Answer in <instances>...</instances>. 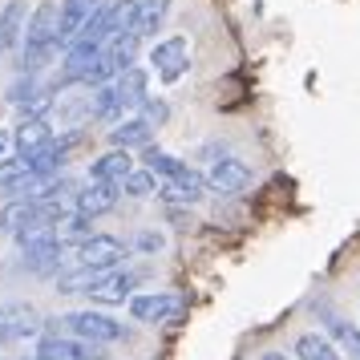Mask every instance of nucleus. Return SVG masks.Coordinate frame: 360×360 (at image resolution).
Listing matches in <instances>:
<instances>
[{
  "mask_svg": "<svg viewBox=\"0 0 360 360\" xmlns=\"http://www.w3.org/2000/svg\"><path fill=\"white\" fill-rule=\"evenodd\" d=\"M53 53H57V0H41L20 33V69L37 73L49 65Z\"/></svg>",
  "mask_w": 360,
  "mask_h": 360,
  "instance_id": "1",
  "label": "nucleus"
},
{
  "mask_svg": "<svg viewBox=\"0 0 360 360\" xmlns=\"http://www.w3.org/2000/svg\"><path fill=\"white\" fill-rule=\"evenodd\" d=\"M65 219L61 202H41V198H13L0 211V227L20 235V231H53Z\"/></svg>",
  "mask_w": 360,
  "mask_h": 360,
  "instance_id": "2",
  "label": "nucleus"
},
{
  "mask_svg": "<svg viewBox=\"0 0 360 360\" xmlns=\"http://www.w3.org/2000/svg\"><path fill=\"white\" fill-rule=\"evenodd\" d=\"M53 332H69V336H82L94 344L126 340V324H117L114 316H101V311H69L61 320H53Z\"/></svg>",
  "mask_w": 360,
  "mask_h": 360,
  "instance_id": "3",
  "label": "nucleus"
},
{
  "mask_svg": "<svg viewBox=\"0 0 360 360\" xmlns=\"http://www.w3.org/2000/svg\"><path fill=\"white\" fill-rule=\"evenodd\" d=\"M130 316L138 324H179L186 316V300L179 292H142L130 295Z\"/></svg>",
  "mask_w": 360,
  "mask_h": 360,
  "instance_id": "4",
  "label": "nucleus"
},
{
  "mask_svg": "<svg viewBox=\"0 0 360 360\" xmlns=\"http://www.w3.org/2000/svg\"><path fill=\"white\" fill-rule=\"evenodd\" d=\"M37 356L41 360H110L105 344L82 340V336H69V332H45L37 344Z\"/></svg>",
  "mask_w": 360,
  "mask_h": 360,
  "instance_id": "5",
  "label": "nucleus"
},
{
  "mask_svg": "<svg viewBox=\"0 0 360 360\" xmlns=\"http://www.w3.org/2000/svg\"><path fill=\"white\" fill-rule=\"evenodd\" d=\"M122 259H130V247L114 235H89L73 247V263L82 267H117Z\"/></svg>",
  "mask_w": 360,
  "mask_h": 360,
  "instance_id": "6",
  "label": "nucleus"
},
{
  "mask_svg": "<svg viewBox=\"0 0 360 360\" xmlns=\"http://www.w3.org/2000/svg\"><path fill=\"white\" fill-rule=\"evenodd\" d=\"M41 311L33 304H4L0 308V344H17L41 332Z\"/></svg>",
  "mask_w": 360,
  "mask_h": 360,
  "instance_id": "7",
  "label": "nucleus"
},
{
  "mask_svg": "<svg viewBox=\"0 0 360 360\" xmlns=\"http://www.w3.org/2000/svg\"><path fill=\"white\" fill-rule=\"evenodd\" d=\"M150 65L158 69V77L162 82H179L186 65H191V57H186V37H166L158 41L154 49H150Z\"/></svg>",
  "mask_w": 360,
  "mask_h": 360,
  "instance_id": "8",
  "label": "nucleus"
},
{
  "mask_svg": "<svg viewBox=\"0 0 360 360\" xmlns=\"http://www.w3.org/2000/svg\"><path fill=\"white\" fill-rule=\"evenodd\" d=\"M117 198H122V186H117V182H89V186H77L73 211L85 214V219H98V214L114 211Z\"/></svg>",
  "mask_w": 360,
  "mask_h": 360,
  "instance_id": "9",
  "label": "nucleus"
},
{
  "mask_svg": "<svg viewBox=\"0 0 360 360\" xmlns=\"http://www.w3.org/2000/svg\"><path fill=\"white\" fill-rule=\"evenodd\" d=\"M138 279H142L138 271H117L114 267V271H105L85 295H94V304H126L130 292L138 288Z\"/></svg>",
  "mask_w": 360,
  "mask_h": 360,
  "instance_id": "10",
  "label": "nucleus"
},
{
  "mask_svg": "<svg viewBox=\"0 0 360 360\" xmlns=\"http://www.w3.org/2000/svg\"><path fill=\"white\" fill-rule=\"evenodd\" d=\"M98 4L101 0H61V8H57V49H65L69 41L77 37V29L94 17Z\"/></svg>",
  "mask_w": 360,
  "mask_h": 360,
  "instance_id": "11",
  "label": "nucleus"
},
{
  "mask_svg": "<svg viewBox=\"0 0 360 360\" xmlns=\"http://www.w3.org/2000/svg\"><path fill=\"white\" fill-rule=\"evenodd\" d=\"M41 186V182L33 179V170H29V162L25 158H0V195H13V198H29Z\"/></svg>",
  "mask_w": 360,
  "mask_h": 360,
  "instance_id": "12",
  "label": "nucleus"
},
{
  "mask_svg": "<svg viewBox=\"0 0 360 360\" xmlns=\"http://www.w3.org/2000/svg\"><path fill=\"white\" fill-rule=\"evenodd\" d=\"M247 182H251V166L239 162V158H219L211 166V174H207V186L219 191V195H235V191H243Z\"/></svg>",
  "mask_w": 360,
  "mask_h": 360,
  "instance_id": "13",
  "label": "nucleus"
},
{
  "mask_svg": "<svg viewBox=\"0 0 360 360\" xmlns=\"http://www.w3.org/2000/svg\"><path fill=\"white\" fill-rule=\"evenodd\" d=\"M146 170L154 174V179H162V182H191V179H198V170H191L182 158L166 154V150H154V146H146Z\"/></svg>",
  "mask_w": 360,
  "mask_h": 360,
  "instance_id": "14",
  "label": "nucleus"
},
{
  "mask_svg": "<svg viewBox=\"0 0 360 360\" xmlns=\"http://www.w3.org/2000/svg\"><path fill=\"white\" fill-rule=\"evenodd\" d=\"M114 89H117V105H122V114H130V110H138L142 101L150 98L146 94V69H122L114 77Z\"/></svg>",
  "mask_w": 360,
  "mask_h": 360,
  "instance_id": "15",
  "label": "nucleus"
},
{
  "mask_svg": "<svg viewBox=\"0 0 360 360\" xmlns=\"http://www.w3.org/2000/svg\"><path fill=\"white\" fill-rule=\"evenodd\" d=\"M13 142H17L20 158H29V154H37L41 146L53 142V126L45 122V117H25L17 130H13Z\"/></svg>",
  "mask_w": 360,
  "mask_h": 360,
  "instance_id": "16",
  "label": "nucleus"
},
{
  "mask_svg": "<svg viewBox=\"0 0 360 360\" xmlns=\"http://www.w3.org/2000/svg\"><path fill=\"white\" fill-rule=\"evenodd\" d=\"M130 170H134L130 150H110V154H101L98 162L89 166V182H122Z\"/></svg>",
  "mask_w": 360,
  "mask_h": 360,
  "instance_id": "17",
  "label": "nucleus"
},
{
  "mask_svg": "<svg viewBox=\"0 0 360 360\" xmlns=\"http://www.w3.org/2000/svg\"><path fill=\"white\" fill-rule=\"evenodd\" d=\"M25 20H29L25 0H8V4L0 8V49H17L20 33H25Z\"/></svg>",
  "mask_w": 360,
  "mask_h": 360,
  "instance_id": "18",
  "label": "nucleus"
},
{
  "mask_svg": "<svg viewBox=\"0 0 360 360\" xmlns=\"http://www.w3.org/2000/svg\"><path fill=\"white\" fill-rule=\"evenodd\" d=\"M150 138H154V130H150L142 117H126V122H117L114 130H110V142H114V150L150 146Z\"/></svg>",
  "mask_w": 360,
  "mask_h": 360,
  "instance_id": "19",
  "label": "nucleus"
},
{
  "mask_svg": "<svg viewBox=\"0 0 360 360\" xmlns=\"http://www.w3.org/2000/svg\"><path fill=\"white\" fill-rule=\"evenodd\" d=\"M166 13H170V0H138V13H134V29H138V37L146 41V37H154L158 29H162Z\"/></svg>",
  "mask_w": 360,
  "mask_h": 360,
  "instance_id": "20",
  "label": "nucleus"
},
{
  "mask_svg": "<svg viewBox=\"0 0 360 360\" xmlns=\"http://www.w3.org/2000/svg\"><path fill=\"white\" fill-rule=\"evenodd\" d=\"M154 195L162 198V202H186V207H191V202H202V198H207V179L198 174V179H191V182H162Z\"/></svg>",
  "mask_w": 360,
  "mask_h": 360,
  "instance_id": "21",
  "label": "nucleus"
},
{
  "mask_svg": "<svg viewBox=\"0 0 360 360\" xmlns=\"http://www.w3.org/2000/svg\"><path fill=\"white\" fill-rule=\"evenodd\" d=\"M328 336L336 340L344 360H360V328L340 320V316H328Z\"/></svg>",
  "mask_w": 360,
  "mask_h": 360,
  "instance_id": "22",
  "label": "nucleus"
},
{
  "mask_svg": "<svg viewBox=\"0 0 360 360\" xmlns=\"http://www.w3.org/2000/svg\"><path fill=\"white\" fill-rule=\"evenodd\" d=\"M295 356L300 360H344L340 348L328 340V336H320V332H304L295 340Z\"/></svg>",
  "mask_w": 360,
  "mask_h": 360,
  "instance_id": "23",
  "label": "nucleus"
},
{
  "mask_svg": "<svg viewBox=\"0 0 360 360\" xmlns=\"http://www.w3.org/2000/svg\"><path fill=\"white\" fill-rule=\"evenodd\" d=\"M89 114H94V117H105V122H117V117H122V105H117V89H114V82H110V85H98V89H94Z\"/></svg>",
  "mask_w": 360,
  "mask_h": 360,
  "instance_id": "24",
  "label": "nucleus"
},
{
  "mask_svg": "<svg viewBox=\"0 0 360 360\" xmlns=\"http://www.w3.org/2000/svg\"><path fill=\"white\" fill-rule=\"evenodd\" d=\"M53 235H57L61 243H69V239H73V243H82V239H89V235H94V219H85V214L73 211V214H65V219L53 227Z\"/></svg>",
  "mask_w": 360,
  "mask_h": 360,
  "instance_id": "25",
  "label": "nucleus"
},
{
  "mask_svg": "<svg viewBox=\"0 0 360 360\" xmlns=\"http://www.w3.org/2000/svg\"><path fill=\"white\" fill-rule=\"evenodd\" d=\"M117 186H122V195H130V198H150L154 191H158L154 174H150V170H138V166H134L130 174L117 182Z\"/></svg>",
  "mask_w": 360,
  "mask_h": 360,
  "instance_id": "26",
  "label": "nucleus"
},
{
  "mask_svg": "<svg viewBox=\"0 0 360 360\" xmlns=\"http://www.w3.org/2000/svg\"><path fill=\"white\" fill-rule=\"evenodd\" d=\"M138 110H142V122H146L150 130H154V126H162L166 117H170V110H166V101H158V98H146L142 105H138Z\"/></svg>",
  "mask_w": 360,
  "mask_h": 360,
  "instance_id": "27",
  "label": "nucleus"
},
{
  "mask_svg": "<svg viewBox=\"0 0 360 360\" xmlns=\"http://www.w3.org/2000/svg\"><path fill=\"white\" fill-rule=\"evenodd\" d=\"M138 247H142V251H158L162 239H158V235H138Z\"/></svg>",
  "mask_w": 360,
  "mask_h": 360,
  "instance_id": "28",
  "label": "nucleus"
},
{
  "mask_svg": "<svg viewBox=\"0 0 360 360\" xmlns=\"http://www.w3.org/2000/svg\"><path fill=\"white\" fill-rule=\"evenodd\" d=\"M259 360H292V356H283V352H263Z\"/></svg>",
  "mask_w": 360,
  "mask_h": 360,
  "instance_id": "29",
  "label": "nucleus"
},
{
  "mask_svg": "<svg viewBox=\"0 0 360 360\" xmlns=\"http://www.w3.org/2000/svg\"><path fill=\"white\" fill-rule=\"evenodd\" d=\"M4 146H8V134H0V150H4Z\"/></svg>",
  "mask_w": 360,
  "mask_h": 360,
  "instance_id": "30",
  "label": "nucleus"
},
{
  "mask_svg": "<svg viewBox=\"0 0 360 360\" xmlns=\"http://www.w3.org/2000/svg\"><path fill=\"white\" fill-rule=\"evenodd\" d=\"M33 360H41V356H33Z\"/></svg>",
  "mask_w": 360,
  "mask_h": 360,
  "instance_id": "31",
  "label": "nucleus"
}]
</instances>
